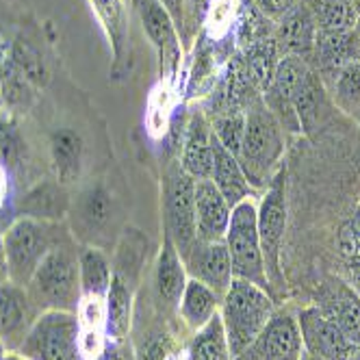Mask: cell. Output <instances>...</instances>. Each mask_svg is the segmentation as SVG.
Wrapping results in <instances>:
<instances>
[{"label":"cell","instance_id":"1","mask_svg":"<svg viewBox=\"0 0 360 360\" xmlns=\"http://www.w3.org/2000/svg\"><path fill=\"white\" fill-rule=\"evenodd\" d=\"M285 154V135L276 115L267 109L263 98H256L245 109V131L237 161L250 187L263 189L274 180V169Z\"/></svg>","mask_w":360,"mask_h":360},{"label":"cell","instance_id":"2","mask_svg":"<svg viewBox=\"0 0 360 360\" xmlns=\"http://www.w3.org/2000/svg\"><path fill=\"white\" fill-rule=\"evenodd\" d=\"M274 313L276 308L269 291L252 285L248 280H233V285L221 297L219 311L233 360L241 356L250 347V343L259 337Z\"/></svg>","mask_w":360,"mask_h":360},{"label":"cell","instance_id":"3","mask_svg":"<svg viewBox=\"0 0 360 360\" xmlns=\"http://www.w3.org/2000/svg\"><path fill=\"white\" fill-rule=\"evenodd\" d=\"M24 289L41 311H79L81 276L76 256L65 248H50Z\"/></svg>","mask_w":360,"mask_h":360},{"label":"cell","instance_id":"4","mask_svg":"<svg viewBox=\"0 0 360 360\" xmlns=\"http://www.w3.org/2000/svg\"><path fill=\"white\" fill-rule=\"evenodd\" d=\"M256 204L245 198L230 213V224L226 230V248L233 265V278L248 280L252 285L269 291V280L265 274L261 239H259V221H256Z\"/></svg>","mask_w":360,"mask_h":360},{"label":"cell","instance_id":"5","mask_svg":"<svg viewBox=\"0 0 360 360\" xmlns=\"http://www.w3.org/2000/svg\"><path fill=\"white\" fill-rule=\"evenodd\" d=\"M79 332V315L44 311L35 317L18 354L24 360H83Z\"/></svg>","mask_w":360,"mask_h":360},{"label":"cell","instance_id":"6","mask_svg":"<svg viewBox=\"0 0 360 360\" xmlns=\"http://www.w3.org/2000/svg\"><path fill=\"white\" fill-rule=\"evenodd\" d=\"M165 233L174 241L180 259H187L198 241L195 230V180L180 167L167 178Z\"/></svg>","mask_w":360,"mask_h":360},{"label":"cell","instance_id":"7","mask_svg":"<svg viewBox=\"0 0 360 360\" xmlns=\"http://www.w3.org/2000/svg\"><path fill=\"white\" fill-rule=\"evenodd\" d=\"M9 265V280L13 285L27 287L31 276L44 256L50 252V237L44 221L20 217L3 239Z\"/></svg>","mask_w":360,"mask_h":360},{"label":"cell","instance_id":"8","mask_svg":"<svg viewBox=\"0 0 360 360\" xmlns=\"http://www.w3.org/2000/svg\"><path fill=\"white\" fill-rule=\"evenodd\" d=\"M259 221V239L267 280L274 278L280 282V250L287 228V198H285V169H278L269 183L263 202L256 213Z\"/></svg>","mask_w":360,"mask_h":360},{"label":"cell","instance_id":"9","mask_svg":"<svg viewBox=\"0 0 360 360\" xmlns=\"http://www.w3.org/2000/svg\"><path fill=\"white\" fill-rule=\"evenodd\" d=\"M304 354L297 317L289 311L274 313L250 347L235 360H300Z\"/></svg>","mask_w":360,"mask_h":360},{"label":"cell","instance_id":"10","mask_svg":"<svg viewBox=\"0 0 360 360\" xmlns=\"http://www.w3.org/2000/svg\"><path fill=\"white\" fill-rule=\"evenodd\" d=\"M297 326L306 354L323 360H349L354 343L347 341L341 328L328 319L317 306L300 311Z\"/></svg>","mask_w":360,"mask_h":360},{"label":"cell","instance_id":"11","mask_svg":"<svg viewBox=\"0 0 360 360\" xmlns=\"http://www.w3.org/2000/svg\"><path fill=\"white\" fill-rule=\"evenodd\" d=\"M139 11H141L143 29L150 41L159 50L161 76L165 85L169 87L176 81V74L180 68V55H183V50H180V44H178L176 27H174V18L161 5V0H141Z\"/></svg>","mask_w":360,"mask_h":360},{"label":"cell","instance_id":"12","mask_svg":"<svg viewBox=\"0 0 360 360\" xmlns=\"http://www.w3.org/2000/svg\"><path fill=\"white\" fill-rule=\"evenodd\" d=\"M183 263L193 280H200L219 297L226 295L228 287L235 280L226 241H195L193 250Z\"/></svg>","mask_w":360,"mask_h":360},{"label":"cell","instance_id":"13","mask_svg":"<svg viewBox=\"0 0 360 360\" xmlns=\"http://www.w3.org/2000/svg\"><path fill=\"white\" fill-rule=\"evenodd\" d=\"M33 308L35 306L24 287L13 285L11 280L0 285V341L7 349H20L35 321Z\"/></svg>","mask_w":360,"mask_h":360},{"label":"cell","instance_id":"14","mask_svg":"<svg viewBox=\"0 0 360 360\" xmlns=\"http://www.w3.org/2000/svg\"><path fill=\"white\" fill-rule=\"evenodd\" d=\"M313 59L321 81L332 83L345 65L360 61V27L352 31H317Z\"/></svg>","mask_w":360,"mask_h":360},{"label":"cell","instance_id":"15","mask_svg":"<svg viewBox=\"0 0 360 360\" xmlns=\"http://www.w3.org/2000/svg\"><path fill=\"white\" fill-rule=\"evenodd\" d=\"M230 204L211 178L195 180V230L198 241H224L230 224Z\"/></svg>","mask_w":360,"mask_h":360},{"label":"cell","instance_id":"16","mask_svg":"<svg viewBox=\"0 0 360 360\" xmlns=\"http://www.w3.org/2000/svg\"><path fill=\"white\" fill-rule=\"evenodd\" d=\"M276 41H278L282 57L295 55L306 61L313 59V50L317 41V24L304 0H300V3L280 20L278 31H276Z\"/></svg>","mask_w":360,"mask_h":360},{"label":"cell","instance_id":"17","mask_svg":"<svg viewBox=\"0 0 360 360\" xmlns=\"http://www.w3.org/2000/svg\"><path fill=\"white\" fill-rule=\"evenodd\" d=\"M319 311L341 328L349 343H360V297L341 280H332L321 291Z\"/></svg>","mask_w":360,"mask_h":360},{"label":"cell","instance_id":"18","mask_svg":"<svg viewBox=\"0 0 360 360\" xmlns=\"http://www.w3.org/2000/svg\"><path fill=\"white\" fill-rule=\"evenodd\" d=\"M211 148H213V172L211 180L215 187L221 191L226 202L230 204V209H235L239 202L250 198V183L237 161L235 154H230L215 135H211Z\"/></svg>","mask_w":360,"mask_h":360},{"label":"cell","instance_id":"19","mask_svg":"<svg viewBox=\"0 0 360 360\" xmlns=\"http://www.w3.org/2000/svg\"><path fill=\"white\" fill-rule=\"evenodd\" d=\"M211 126L202 113H195L187 126V137L183 146V167L193 180L211 178L213 172V148Z\"/></svg>","mask_w":360,"mask_h":360},{"label":"cell","instance_id":"20","mask_svg":"<svg viewBox=\"0 0 360 360\" xmlns=\"http://www.w3.org/2000/svg\"><path fill=\"white\" fill-rule=\"evenodd\" d=\"M70 209V195L65 185L59 180H44L31 187L20 200V213L22 217L37 219V221H53L61 219Z\"/></svg>","mask_w":360,"mask_h":360},{"label":"cell","instance_id":"21","mask_svg":"<svg viewBox=\"0 0 360 360\" xmlns=\"http://www.w3.org/2000/svg\"><path fill=\"white\" fill-rule=\"evenodd\" d=\"M187 287V274H185V263L180 259V254L165 233L163 237V248L159 254L157 263V293L165 308H176L183 297V291Z\"/></svg>","mask_w":360,"mask_h":360},{"label":"cell","instance_id":"22","mask_svg":"<svg viewBox=\"0 0 360 360\" xmlns=\"http://www.w3.org/2000/svg\"><path fill=\"white\" fill-rule=\"evenodd\" d=\"M326 89L321 76L315 70H308L306 79L302 81L295 98H293V111L297 115L300 128L306 133L315 131L321 124L323 113H326Z\"/></svg>","mask_w":360,"mask_h":360},{"label":"cell","instance_id":"23","mask_svg":"<svg viewBox=\"0 0 360 360\" xmlns=\"http://www.w3.org/2000/svg\"><path fill=\"white\" fill-rule=\"evenodd\" d=\"M221 297L209 289L207 285H202L200 280L189 278L187 287L183 291V297H180L178 311L183 321L191 328V330H200L202 326H207L211 321V317L217 313V302Z\"/></svg>","mask_w":360,"mask_h":360},{"label":"cell","instance_id":"24","mask_svg":"<svg viewBox=\"0 0 360 360\" xmlns=\"http://www.w3.org/2000/svg\"><path fill=\"white\" fill-rule=\"evenodd\" d=\"M280 48L276 37H263L259 41H254L245 48L243 53V63L248 70V76L252 85L259 91H267V87L274 81L276 68L280 63Z\"/></svg>","mask_w":360,"mask_h":360},{"label":"cell","instance_id":"25","mask_svg":"<svg viewBox=\"0 0 360 360\" xmlns=\"http://www.w3.org/2000/svg\"><path fill=\"white\" fill-rule=\"evenodd\" d=\"M105 306H107V337L111 341H124L128 330H131L133 293L120 274H113L111 278V287L107 291Z\"/></svg>","mask_w":360,"mask_h":360},{"label":"cell","instance_id":"26","mask_svg":"<svg viewBox=\"0 0 360 360\" xmlns=\"http://www.w3.org/2000/svg\"><path fill=\"white\" fill-rule=\"evenodd\" d=\"M50 154L57 172V180L61 185H72L81 176L83 165V141L74 131H59L50 141Z\"/></svg>","mask_w":360,"mask_h":360},{"label":"cell","instance_id":"27","mask_svg":"<svg viewBox=\"0 0 360 360\" xmlns=\"http://www.w3.org/2000/svg\"><path fill=\"white\" fill-rule=\"evenodd\" d=\"M311 9L317 31H352L358 29L360 9L354 0H304Z\"/></svg>","mask_w":360,"mask_h":360},{"label":"cell","instance_id":"28","mask_svg":"<svg viewBox=\"0 0 360 360\" xmlns=\"http://www.w3.org/2000/svg\"><path fill=\"white\" fill-rule=\"evenodd\" d=\"M113 213V202L109 191L102 185H91L87 187L79 202H76V221L85 230V233H98L111 221Z\"/></svg>","mask_w":360,"mask_h":360},{"label":"cell","instance_id":"29","mask_svg":"<svg viewBox=\"0 0 360 360\" xmlns=\"http://www.w3.org/2000/svg\"><path fill=\"white\" fill-rule=\"evenodd\" d=\"M189 360H233L219 313H215L207 326L195 330L189 347Z\"/></svg>","mask_w":360,"mask_h":360},{"label":"cell","instance_id":"30","mask_svg":"<svg viewBox=\"0 0 360 360\" xmlns=\"http://www.w3.org/2000/svg\"><path fill=\"white\" fill-rule=\"evenodd\" d=\"M79 276H81V289L85 295L107 297L113 276L107 256L100 250L89 248L79 256Z\"/></svg>","mask_w":360,"mask_h":360},{"label":"cell","instance_id":"31","mask_svg":"<svg viewBox=\"0 0 360 360\" xmlns=\"http://www.w3.org/2000/svg\"><path fill=\"white\" fill-rule=\"evenodd\" d=\"M332 98L343 113L360 122V61L345 65L330 83Z\"/></svg>","mask_w":360,"mask_h":360},{"label":"cell","instance_id":"32","mask_svg":"<svg viewBox=\"0 0 360 360\" xmlns=\"http://www.w3.org/2000/svg\"><path fill=\"white\" fill-rule=\"evenodd\" d=\"M94 9L105 27L111 46H113V53L120 59L122 50L126 46V33H128V22H126V7H124V0H91Z\"/></svg>","mask_w":360,"mask_h":360},{"label":"cell","instance_id":"33","mask_svg":"<svg viewBox=\"0 0 360 360\" xmlns=\"http://www.w3.org/2000/svg\"><path fill=\"white\" fill-rule=\"evenodd\" d=\"M13 68L35 87H44L48 83V68L39 50L29 39H18L11 48Z\"/></svg>","mask_w":360,"mask_h":360},{"label":"cell","instance_id":"34","mask_svg":"<svg viewBox=\"0 0 360 360\" xmlns=\"http://www.w3.org/2000/svg\"><path fill=\"white\" fill-rule=\"evenodd\" d=\"M211 131L217 137V141L230 154H235V157H237L239 150H241V141H243V131H245V111L217 113Z\"/></svg>","mask_w":360,"mask_h":360},{"label":"cell","instance_id":"35","mask_svg":"<svg viewBox=\"0 0 360 360\" xmlns=\"http://www.w3.org/2000/svg\"><path fill=\"white\" fill-rule=\"evenodd\" d=\"M24 159V141L20 137L18 126L13 124V120H9L7 115L0 117V165L5 169H13L18 165H22Z\"/></svg>","mask_w":360,"mask_h":360},{"label":"cell","instance_id":"36","mask_svg":"<svg viewBox=\"0 0 360 360\" xmlns=\"http://www.w3.org/2000/svg\"><path fill=\"white\" fill-rule=\"evenodd\" d=\"M237 0H211L207 11V31L213 39H219L233 27V20L237 13Z\"/></svg>","mask_w":360,"mask_h":360},{"label":"cell","instance_id":"37","mask_svg":"<svg viewBox=\"0 0 360 360\" xmlns=\"http://www.w3.org/2000/svg\"><path fill=\"white\" fill-rule=\"evenodd\" d=\"M167 117H169V87L163 83L161 87L154 89L150 98V111H148L150 135L161 137L167 128Z\"/></svg>","mask_w":360,"mask_h":360},{"label":"cell","instance_id":"38","mask_svg":"<svg viewBox=\"0 0 360 360\" xmlns=\"http://www.w3.org/2000/svg\"><path fill=\"white\" fill-rule=\"evenodd\" d=\"M0 94L9 107H27L31 102V83L13 68V63L5 79L0 81Z\"/></svg>","mask_w":360,"mask_h":360},{"label":"cell","instance_id":"39","mask_svg":"<svg viewBox=\"0 0 360 360\" xmlns=\"http://www.w3.org/2000/svg\"><path fill=\"white\" fill-rule=\"evenodd\" d=\"M339 245H341V252H343L345 259L360 269V202L354 209L352 219L341 230Z\"/></svg>","mask_w":360,"mask_h":360},{"label":"cell","instance_id":"40","mask_svg":"<svg viewBox=\"0 0 360 360\" xmlns=\"http://www.w3.org/2000/svg\"><path fill=\"white\" fill-rule=\"evenodd\" d=\"M213 55H211V48L209 46H202L198 50V57H195V65H193V74H191V91L202 89L204 83H211L213 81Z\"/></svg>","mask_w":360,"mask_h":360},{"label":"cell","instance_id":"41","mask_svg":"<svg viewBox=\"0 0 360 360\" xmlns=\"http://www.w3.org/2000/svg\"><path fill=\"white\" fill-rule=\"evenodd\" d=\"M297 3L300 0H254V5L259 7V11L265 18L276 20V22H280L282 18H285Z\"/></svg>","mask_w":360,"mask_h":360},{"label":"cell","instance_id":"42","mask_svg":"<svg viewBox=\"0 0 360 360\" xmlns=\"http://www.w3.org/2000/svg\"><path fill=\"white\" fill-rule=\"evenodd\" d=\"M94 360H135L133 356V347L128 345V341H111L105 345V349L100 352L98 358Z\"/></svg>","mask_w":360,"mask_h":360},{"label":"cell","instance_id":"43","mask_svg":"<svg viewBox=\"0 0 360 360\" xmlns=\"http://www.w3.org/2000/svg\"><path fill=\"white\" fill-rule=\"evenodd\" d=\"M165 356H167L165 339H154V341H150V343L143 347L139 360H165Z\"/></svg>","mask_w":360,"mask_h":360},{"label":"cell","instance_id":"44","mask_svg":"<svg viewBox=\"0 0 360 360\" xmlns=\"http://www.w3.org/2000/svg\"><path fill=\"white\" fill-rule=\"evenodd\" d=\"M9 282V265H7V252H5V243L0 239V285Z\"/></svg>","mask_w":360,"mask_h":360},{"label":"cell","instance_id":"45","mask_svg":"<svg viewBox=\"0 0 360 360\" xmlns=\"http://www.w3.org/2000/svg\"><path fill=\"white\" fill-rule=\"evenodd\" d=\"M7 198V169L0 165V204Z\"/></svg>","mask_w":360,"mask_h":360},{"label":"cell","instance_id":"46","mask_svg":"<svg viewBox=\"0 0 360 360\" xmlns=\"http://www.w3.org/2000/svg\"><path fill=\"white\" fill-rule=\"evenodd\" d=\"M349 360H360V343H358V345H354V349H352V356H349Z\"/></svg>","mask_w":360,"mask_h":360},{"label":"cell","instance_id":"47","mask_svg":"<svg viewBox=\"0 0 360 360\" xmlns=\"http://www.w3.org/2000/svg\"><path fill=\"white\" fill-rule=\"evenodd\" d=\"M300 360H323V358H317V356H311V354H302Z\"/></svg>","mask_w":360,"mask_h":360},{"label":"cell","instance_id":"48","mask_svg":"<svg viewBox=\"0 0 360 360\" xmlns=\"http://www.w3.org/2000/svg\"><path fill=\"white\" fill-rule=\"evenodd\" d=\"M5 360H24L22 356H9V358H5Z\"/></svg>","mask_w":360,"mask_h":360},{"label":"cell","instance_id":"49","mask_svg":"<svg viewBox=\"0 0 360 360\" xmlns=\"http://www.w3.org/2000/svg\"><path fill=\"white\" fill-rule=\"evenodd\" d=\"M354 3H356V7L360 9V0H354Z\"/></svg>","mask_w":360,"mask_h":360}]
</instances>
